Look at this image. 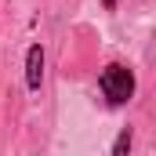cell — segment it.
<instances>
[{
    "label": "cell",
    "mask_w": 156,
    "mask_h": 156,
    "mask_svg": "<svg viewBox=\"0 0 156 156\" xmlns=\"http://www.w3.org/2000/svg\"><path fill=\"white\" fill-rule=\"evenodd\" d=\"M134 87H138V80L134 73L123 66V62H109L102 73H98V91H102V98H105V105H127L131 98H134Z\"/></svg>",
    "instance_id": "cell-1"
},
{
    "label": "cell",
    "mask_w": 156,
    "mask_h": 156,
    "mask_svg": "<svg viewBox=\"0 0 156 156\" xmlns=\"http://www.w3.org/2000/svg\"><path fill=\"white\" fill-rule=\"evenodd\" d=\"M131 142H134L131 127H120V134H116V142H113V149H109V153H113V156H127V153H131Z\"/></svg>",
    "instance_id": "cell-3"
},
{
    "label": "cell",
    "mask_w": 156,
    "mask_h": 156,
    "mask_svg": "<svg viewBox=\"0 0 156 156\" xmlns=\"http://www.w3.org/2000/svg\"><path fill=\"white\" fill-rule=\"evenodd\" d=\"M98 4H102L105 11H116V4H120V0H98Z\"/></svg>",
    "instance_id": "cell-4"
},
{
    "label": "cell",
    "mask_w": 156,
    "mask_h": 156,
    "mask_svg": "<svg viewBox=\"0 0 156 156\" xmlns=\"http://www.w3.org/2000/svg\"><path fill=\"white\" fill-rule=\"evenodd\" d=\"M40 83H44V44H29V51H26V87L40 91Z\"/></svg>",
    "instance_id": "cell-2"
}]
</instances>
